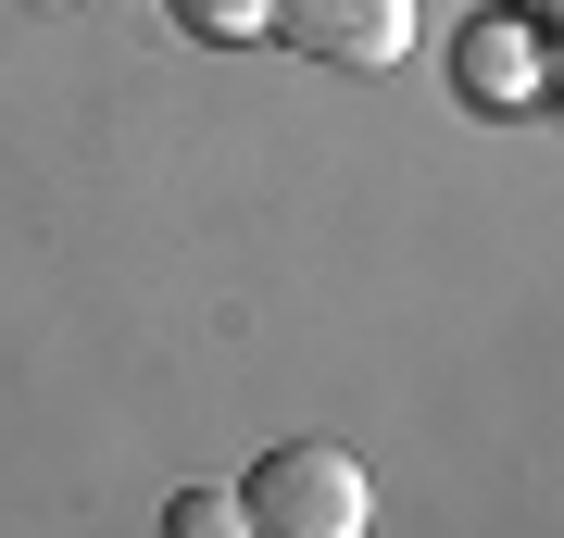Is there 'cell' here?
I'll list each match as a JSON object with an SVG mask.
<instances>
[{
    "label": "cell",
    "mask_w": 564,
    "mask_h": 538,
    "mask_svg": "<svg viewBox=\"0 0 564 538\" xmlns=\"http://www.w3.org/2000/svg\"><path fill=\"white\" fill-rule=\"evenodd\" d=\"M540 88H564V51H552V63H540Z\"/></svg>",
    "instance_id": "8992f818"
},
{
    "label": "cell",
    "mask_w": 564,
    "mask_h": 538,
    "mask_svg": "<svg viewBox=\"0 0 564 538\" xmlns=\"http://www.w3.org/2000/svg\"><path fill=\"white\" fill-rule=\"evenodd\" d=\"M263 39H289L302 63H339V76H389L414 51V0H276Z\"/></svg>",
    "instance_id": "7a4b0ae2"
},
{
    "label": "cell",
    "mask_w": 564,
    "mask_h": 538,
    "mask_svg": "<svg viewBox=\"0 0 564 538\" xmlns=\"http://www.w3.org/2000/svg\"><path fill=\"white\" fill-rule=\"evenodd\" d=\"M540 25H527V13H477V25H464V51H452V88L464 100H477V113H514V100H540Z\"/></svg>",
    "instance_id": "3957f363"
},
{
    "label": "cell",
    "mask_w": 564,
    "mask_h": 538,
    "mask_svg": "<svg viewBox=\"0 0 564 538\" xmlns=\"http://www.w3.org/2000/svg\"><path fill=\"white\" fill-rule=\"evenodd\" d=\"M540 13H564V0H540Z\"/></svg>",
    "instance_id": "52a82bcc"
},
{
    "label": "cell",
    "mask_w": 564,
    "mask_h": 538,
    "mask_svg": "<svg viewBox=\"0 0 564 538\" xmlns=\"http://www.w3.org/2000/svg\"><path fill=\"white\" fill-rule=\"evenodd\" d=\"M163 526H176V538H226V526H239V501H214V488H176V501H163Z\"/></svg>",
    "instance_id": "5b68a950"
},
{
    "label": "cell",
    "mask_w": 564,
    "mask_h": 538,
    "mask_svg": "<svg viewBox=\"0 0 564 538\" xmlns=\"http://www.w3.org/2000/svg\"><path fill=\"white\" fill-rule=\"evenodd\" d=\"M39 13H63V0H39Z\"/></svg>",
    "instance_id": "ba28073f"
},
{
    "label": "cell",
    "mask_w": 564,
    "mask_h": 538,
    "mask_svg": "<svg viewBox=\"0 0 564 538\" xmlns=\"http://www.w3.org/2000/svg\"><path fill=\"white\" fill-rule=\"evenodd\" d=\"M163 13H176L188 39H263V13H276V0H163Z\"/></svg>",
    "instance_id": "277c9868"
},
{
    "label": "cell",
    "mask_w": 564,
    "mask_h": 538,
    "mask_svg": "<svg viewBox=\"0 0 564 538\" xmlns=\"http://www.w3.org/2000/svg\"><path fill=\"white\" fill-rule=\"evenodd\" d=\"M364 463L339 439H289V451H263L251 476H239V526L251 538H364Z\"/></svg>",
    "instance_id": "6da1fadb"
}]
</instances>
